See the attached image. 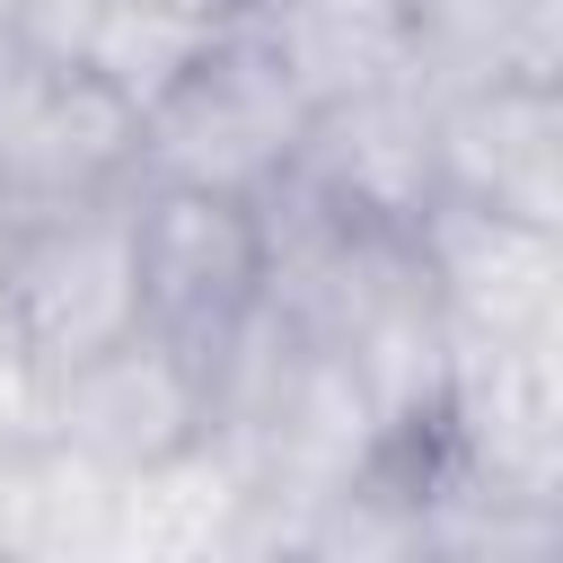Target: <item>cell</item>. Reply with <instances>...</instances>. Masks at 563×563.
I'll return each instance as SVG.
<instances>
[{"label": "cell", "mask_w": 563, "mask_h": 563, "mask_svg": "<svg viewBox=\"0 0 563 563\" xmlns=\"http://www.w3.org/2000/svg\"><path fill=\"white\" fill-rule=\"evenodd\" d=\"M238 18L273 44V62L308 97V114L413 70L405 0H238Z\"/></svg>", "instance_id": "obj_13"}, {"label": "cell", "mask_w": 563, "mask_h": 563, "mask_svg": "<svg viewBox=\"0 0 563 563\" xmlns=\"http://www.w3.org/2000/svg\"><path fill=\"white\" fill-rule=\"evenodd\" d=\"M9 238H18V211L0 202V343H9Z\"/></svg>", "instance_id": "obj_16"}, {"label": "cell", "mask_w": 563, "mask_h": 563, "mask_svg": "<svg viewBox=\"0 0 563 563\" xmlns=\"http://www.w3.org/2000/svg\"><path fill=\"white\" fill-rule=\"evenodd\" d=\"M141 176V114L79 62L0 35V202L70 211Z\"/></svg>", "instance_id": "obj_3"}, {"label": "cell", "mask_w": 563, "mask_h": 563, "mask_svg": "<svg viewBox=\"0 0 563 563\" xmlns=\"http://www.w3.org/2000/svg\"><path fill=\"white\" fill-rule=\"evenodd\" d=\"M308 141V97L273 62V44L229 18L150 106H141V176L132 185H202V194H273Z\"/></svg>", "instance_id": "obj_1"}, {"label": "cell", "mask_w": 563, "mask_h": 563, "mask_svg": "<svg viewBox=\"0 0 563 563\" xmlns=\"http://www.w3.org/2000/svg\"><path fill=\"white\" fill-rule=\"evenodd\" d=\"M290 185H308L317 202L369 220V229H413L431 211V88L378 79L361 97H334L308 114V141L290 158Z\"/></svg>", "instance_id": "obj_9"}, {"label": "cell", "mask_w": 563, "mask_h": 563, "mask_svg": "<svg viewBox=\"0 0 563 563\" xmlns=\"http://www.w3.org/2000/svg\"><path fill=\"white\" fill-rule=\"evenodd\" d=\"M0 18H9V0H0Z\"/></svg>", "instance_id": "obj_17"}, {"label": "cell", "mask_w": 563, "mask_h": 563, "mask_svg": "<svg viewBox=\"0 0 563 563\" xmlns=\"http://www.w3.org/2000/svg\"><path fill=\"white\" fill-rule=\"evenodd\" d=\"M141 325V255H132V185L26 211L9 238V343L53 378Z\"/></svg>", "instance_id": "obj_2"}, {"label": "cell", "mask_w": 563, "mask_h": 563, "mask_svg": "<svg viewBox=\"0 0 563 563\" xmlns=\"http://www.w3.org/2000/svg\"><path fill=\"white\" fill-rule=\"evenodd\" d=\"M422 282L466 343H563V229L484 211V202H431L413 220Z\"/></svg>", "instance_id": "obj_6"}, {"label": "cell", "mask_w": 563, "mask_h": 563, "mask_svg": "<svg viewBox=\"0 0 563 563\" xmlns=\"http://www.w3.org/2000/svg\"><path fill=\"white\" fill-rule=\"evenodd\" d=\"M413 79H545L563 88V0H405Z\"/></svg>", "instance_id": "obj_14"}, {"label": "cell", "mask_w": 563, "mask_h": 563, "mask_svg": "<svg viewBox=\"0 0 563 563\" xmlns=\"http://www.w3.org/2000/svg\"><path fill=\"white\" fill-rule=\"evenodd\" d=\"M44 431L88 449L106 475H132V466H150V457H167V449L211 431V369H202V352L132 325L123 343L53 369Z\"/></svg>", "instance_id": "obj_7"}, {"label": "cell", "mask_w": 563, "mask_h": 563, "mask_svg": "<svg viewBox=\"0 0 563 563\" xmlns=\"http://www.w3.org/2000/svg\"><path fill=\"white\" fill-rule=\"evenodd\" d=\"M246 519H255V484L202 431L123 475L114 563H246Z\"/></svg>", "instance_id": "obj_11"}, {"label": "cell", "mask_w": 563, "mask_h": 563, "mask_svg": "<svg viewBox=\"0 0 563 563\" xmlns=\"http://www.w3.org/2000/svg\"><path fill=\"white\" fill-rule=\"evenodd\" d=\"M431 185L449 202H484V211L563 229V88H545V79L431 88Z\"/></svg>", "instance_id": "obj_8"}, {"label": "cell", "mask_w": 563, "mask_h": 563, "mask_svg": "<svg viewBox=\"0 0 563 563\" xmlns=\"http://www.w3.org/2000/svg\"><path fill=\"white\" fill-rule=\"evenodd\" d=\"M114 501L106 475L62 431H26L0 449V563H114Z\"/></svg>", "instance_id": "obj_12"}, {"label": "cell", "mask_w": 563, "mask_h": 563, "mask_svg": "<svg viewBox=\"0 0 563 563\" xmlns=\"http://www.w3.org/2000/svg\"><path fill=\"white\" fill-rule=\"evenodd\" d=\"M44 396H53V378L18 343H0V449L26 440V431H44Z\"/></svg>", "instance_id": "obj_15"}, {"label": "cell", "mask_w": 563, "mask_h": 563, "mask_svg": "<svg viewBox=\"0 0 563 563\" xmlns=\"http://www.w3.org/2000/svg\"><path fill=\"white\" fill-rule=\"evenodd\" d=\"M422 457L493 484V493H528V501H563V343H466L449 334V369H440V405L422 422Z\"/></svg>", "instance_id": "obj_4"}, {"label": "cell", "mask_w": 563, "mask_h": 563, "mask_svg": "<svg viewBox=\"0 0 563 563\" xmlns=\"http://www.w3.org/2000/svg\"><path fill=\"white\" fill-rule=\"evenodd\" d=\"M132 255H141V325L202 352L211 369V352L264 290L255 202L202 185H132Z\"/></svg>", "instance_id": "obj_5"}, {"label": "cell", "mask_w": 563, "mask_h": 563, "mask_svg": "<svg viewBox=\"0 0 563 563\" xmlns=\"http://www.w3.org/2000/svg\"><path fill=\"white\" fill-rule=\"evenodd\" d=\"M238 18V0H9L0 35L97 70L132 114Z\"/></svg>", "instance_id": "obj_10"}]
</instances>
